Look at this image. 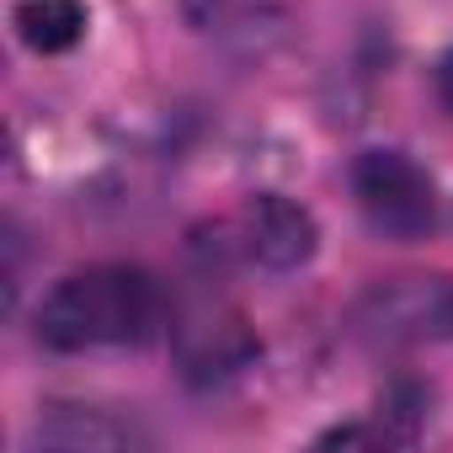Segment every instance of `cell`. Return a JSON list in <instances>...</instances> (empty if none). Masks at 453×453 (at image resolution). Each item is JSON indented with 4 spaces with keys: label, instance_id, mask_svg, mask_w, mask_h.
<instances>
[{
    "label": "cell",
    "instance_id": "3957f363",
    "mask_svg": "<svg viewBox=\"0 0 453 453\" xmlns=\"http://www.w3.org/2000/svg\"><path fill=\"white\" fill-rule=\"evenodd\" d=\"M171 342H176V363L192 384H219L251 363L257 336L246 326V315L224 299V294H192L181 299L176 320H171Z\"/></svg>",
    "mask_w": 453,
    "mask_h": 453
},
{
    "label": "cell",
    "instance_id": "ba28073f",
    "mask_svg": "<svg viewBox=\"0 0 453 453\" xmlns=\"http://www.w3.org/2000/svg\"><path fill=\"white\" fill-rule=\"evenodd\" d=\"M437 96H442V102H448V112H453V54L437 65Z\"/></svg>",
    "mask_w": 453,
    "mask_h": 453
},
{
    "label": "cell",
    "instance_id": "5b68a950",
    "mask_svg": "<svg viewBox=\"0 0 453 453\" xmlns=\"http://www.w3.org/2000/svg\"><path fill=\"white\" fill-rule=\"evenodd\" d=\"M17 38L33 54H65L86 38V6L81 0H17Z\"/></svg>",
    "mask_w": 453,
    "mask_h": 453
},
{
    "label": "cell",
    "instance_id": "52a82bcc",
    "mask_svg": "<svg viewBox=\"0 0 453 453\" xmlns=\"http://www.w3.org/2000/svg\"><path fill=\"white\" fill-rule=\"evenodd\" d=\"M38 442H54V448H123V442H134V432L107 421L102 411H54L38 426Z\"/></svg>",
    "mask_w": 453,
    "mask_h": 453
},
{
    "label": "cell",
    "instance_id": "8992f818",
    "mask_svg": "<svg viewBox=\"0 0 453 453\" xmlns=\"http://www.w3.org/2000/svg\"><path fill=\"white\" fill-rule=\"evenodd\" d=\"M299 0H181L187 22L213 27V33H235V27H267L278 17H288Z\"/></svg>",
    "mask_w": 453,
    "mask_h": 453
},
{
    "label": "cell",
    "instance_id": "7a4b0ae2",
    "mask_svg": "<svg viewBox=\"0 0 453 453\" xmlns=\"http://www.w3.org/2000/svg\"><path fill=\"white\" fill-rule=\"evenodd\" d=\"M352 197L363 219L389 241H421L437 224V187L432 176L400 150H368L352 160Z\"/></svg>",
    "mask_w": 453,
    "mask_h": 453
},
{
    "label": "cell",
    "instance_id": "277c9868",
    "mask_svg": "<svg viewBox=\"0 0 453 453\" xmlns=\"http://www.w3.org/2000/svg\"><path fill=\"white\" fill-rule=\"evenodd\" d=\"M224 235H230V246L267 267V273H294L315 257L320 246V230H315V213L299 208L294 197H278V192H257L241 203V213L224 224Z\"/></svg>",
    "mask_w": 453,
    "mask_h": 453
},
{
    "label": "cell",
    "instance_id": "6da1fadb",
    "mask_svg": "<svg viewBox=\"0 0 453 453\" xmlns=\"http://www.w3.org/2000/svg\"><path fill=\"white\" fill-rule=\"evenodd\" d=\"M160 283L139 267H86L59 278L38 315L33 331L54 352H96V347H134L160 326Z\"/></svg>",
    "mask_w": 453,
    "mask_h": 453
}]
</instances>
